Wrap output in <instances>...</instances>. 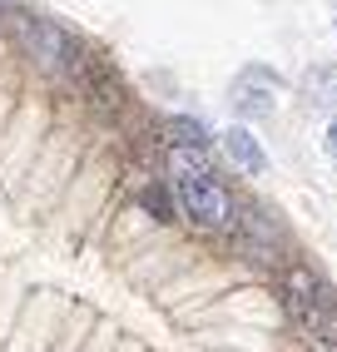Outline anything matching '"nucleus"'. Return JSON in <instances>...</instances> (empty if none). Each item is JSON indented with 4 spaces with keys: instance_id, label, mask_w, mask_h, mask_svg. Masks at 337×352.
I'll list each match as a JSON object with an SVG mask.
<instances>
[{
    "instance_id": "1",
    "label": "nucleus",
    "mask_w": 337,
    "mask_h": 352,
    "mask_svg": "<svg viewBox=\"0 0 337 352\" xmlns=\"http://www.w3.org/2000/svg\"><path fill=\"white\" fill-rule=\"evenodd\" d=\"M15 35L25 45V55L45 69V75H60V80H80V69L89 65V50L69 35L65 25L45 15H15Z\"/></svg>"
},
{
    "instance_id": "2",
    "label": "nucleus",
    "mask_w": 337,
    "mask_h": 352,
    "mask_svg": "<svg viewBox=\"0 0 337 352\" xmlns=\"http://www.w3.org/2000/svg\"><path fill=\"white\" fill-rule=\"evenodd\" d=\"M283 308L293 313V322L307 327V333H327V322L337 313V288L323 283L307 263H293L283 273Z\"/></svg>"
},
{
    "instance_id": "3",
    "label": "nucleus",
    "mask_w": 337,
    "mask_h": 352,
    "mask_svg": "<svg viewBox=\"0 0 337 352\" xmlns=\"http://www.w3.org/2000/svg\"><path fill=\"white\" fill-rule=\"evenodd\" d=\"M174 189H179V214H188L199 228L224 233V228H233V223H238V204H233V194H228L213 174L174 179Z\"/></svg>"
},
{
    "instance_id": "4",
    "label": "nucleus",
    "mask_w": 337,
    "mask_h": 352,
    "mask_svg": "<svg viewBox=\"0 0 337 352\" xmlns=\"http://www.w3.org/2000/svg\"><path fill=\"white\" fill-rule=\"evenodd\" d=\"M224 154H228L243 174H268V149L258 144V134H253L248 124H228V129H224Z\"/></svg>"
},
{
    "instance_id": "5",
    "label": "nucleus",
    "mask_w": 337,
    "mask_h": 352,
    "mask_svg": "<svg viewBox=\"0 0 337 352\" xmlns=\"http://www.w3.org/2000/svg\"><path fill=\"white\" fill-rule=\"evenodd\" d=\"M134 199H139V208H149V214H154L159 223H174V219H179V214H174V208H179V199L168 194L164 184H144V189H139Z\"/></svg>"
},
{
    "instance_id": "6",
    "label": "nucleus",
    "mask_w": 337,
    "mask_h": 352,
    "mask_svg": "<svg viewBox=\"0 0 337 352\" xmlns=\"http://www.w3.org/2000/svg\"><path fill=\"white\" fill-rule=\"evenodd\" d=\"M233 109H238V120H268V114H273V95H268V89L238 85L233 89Z\"/></svg>"
},
{
    "instance_id": "7",
    "label": "nucleus",
    "mask_w": 337,
    "mask_h": 352,
    "mask_svg": "<svg viewBox=\"0 0 337 352\" xmlns=\"http://www.w3.org/2000/svg\"><path fill=\"white\" fill-rule=\"evenodd\" d=\"M168 144H204L208 149V129L199 120H188V114H174L168 120Z\"/></svg>"
},
{
    "instance_id": "8",
    "label": "nucleus",
    "mask_w": 337,
    "mask_h": 352,
    "mask_svg": "<svg viewBox=\"0 0 337 352\" xmlns=\"http://www.w3.org/2000/svg\"><path fill=\"white\" fill-rule=\"evenodd\" d=\"M327 149H332V154H337V120H332V124H327Z\"/></svg>"
}]
</instances>
